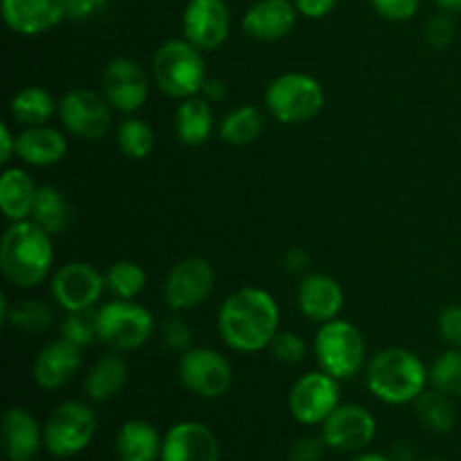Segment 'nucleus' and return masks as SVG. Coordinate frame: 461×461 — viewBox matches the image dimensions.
<instances>
[{
    "label": "nucleus",
    "instance_id": "nucleus-28",
    "mask_svg": "<svg viewBox=\"0 0 461 461\" xmlns=\"http://www.w3.org/2000/svg\"><path fill=\"white\" fill-rule=\"evenodd\" d=\"M32 221L45 230L52 237L66 232L75 221V212H72L70 201L66 194L54 185H41L39 194H36L34 210H32Z\"/></svg>",
    "mask_w": 461,
    "mask_h": 461
},
{
    "label": "nucleus",
    "instance_id": "nucleus-19",
    "mask_svg": "<svg viewBox=\"0 0 461 461\" xmlns=\"http://www.w3.org/2000/svg\"><path fill=\"white\" fill-rule=\"evenodd\" d=\"M81 363H84V349L72 345L66 338H57L39 351L32 372H34L36 385L54 392L66 387L79 374Z\"/></svg>",
    "mask_w": 461,
    "mask_h": 461
},
{
    "label": "nucleus",
    "instance_id": "nucleus-41",
    "mask_svg": "<svg viewBox=\"0 0 461 461\" xmlns=\"http://www.w3.org/2000/svg\"><path fill=\"white\" fill-rule=\"evenodd\" d=\"M439 336L450 349H461V306H446L439 313Z\"/></svg>",
    "mask_w": 461,
    "mask_h": 461
},
{
    "label": "nucleus",
    "instance_id": "nucleus-14",
    "mask_svg": "<svg viewBox=\"0 0 461 461\" xmlns=\"http://www.w3.org/2000/svg\"><path fill=\"white\" fill-rule=\"evenodd\" d=\"M376 419L367 408L340 403L322 423V439L336 453H360L376 437Z\"/></svg>",
    "mask_w": 461,
    "mask_h": 461
},
{
    "label": "nucleus",
    "instance_id": "nucleus-6",
    "mask_svg": "<svg viewBox=\"0 0 461 461\" xmlns=\"http://www.w3.org/2000/svg\"><path fill=\"white\" fill-rule=\"evenodd\" d=\"M313 351L320 369L331 374L338 381H349L356 374H360V369L365 367V358H367L363 333L358 331L356 324L340 318L320 324L313 340Z\"/></svg>",
    "mask_w": 461,
    "mask_h": 461
},
{
    "label": "nucleus",
    "instance_id": "nucleus-20",
    "mask_svg": "<svg viewBox=\"0 0 461 461\" xmlns=\"http://www.w3.org/2000/svg\"><path fill=\"white\" fill-rule=\"evenodd\" d=\"M297 16L300 12L293 0H257L243 14L241 27L250 39L273 43L291 34Z\"/></svg>",
    "mask_w": 461,
    "mask_h": 461
},
{
    "label": "nucleus",
    "instance_id": "nucleus-9",
    "mask_svg": "<svg viewBox=\"0 0 461 461\" xmlns=\"http://www.w3.org/2000/svg\"><path fill=\"white\" fill-rule=\"evenodd\" d=\"M113 106L102 93L90 88H72L59 102V120L63 129L79 140L97 142L111 131Z\"/></svg>",
    "mask_w": 461,
    "mask_h": 461
},
{
    "label": "nucleus",
    "instance_id": "nucleus-8",
    "mask_svg": "<svg viewBox=\"0 0 461 461\" xmlns=\"http://www.w3.org/2000/svg\"><path fill=\"white\" fill-rule=\"evenodd\" d=\"M97 432V417L84 401H66L50 412L43 426V446L59 459L84 453Z\"/></svg>",
    "mask_w": 461,
    "mask_h": 461
},
{
    "label": "nucleus",
    "instance_id": "nucleus-43",
    "mask_svg": "<svg viewBox=\"0 0 461 461\" xmlns=\"http://www.w3.org/2000/svg\"><path fill=\"white\" fill-rule=\"evenodd\" d=\"M111 0H66L68 21H88L108 7Z\"/></svg>",
    "mask_w": 461,
    "mask_h": 461
},
{
    "label": "nucleus",
    "instance_id": "nucleus-11",
    "mask_svg": "<svg viewBox=\"0 0 461 461\" xmlns=\"http://www.w3.org/2000/svg\"><path fill=\"white\" fill-rule=\"evenodd\" d=\"M214 266L203 257H187L169 270L162 286V300L176 313L201 306L214 291Z\"/></svg>",
    "mask_w": 461,
    "mask_h": 461
},
{
    "label": "nucleus",
    "instance_id": "nucleus-22",
    "mask_svg": "<svg viewBox=\"0 0 461 461\" xmlns=\"http://www.w3.org/2000/svg\"><path fill=\"white\" fill-rule=\"evenodd\" d=\"M43 444V428L25 408H9L3 414V446L9 461H32Z\"/></svg>",
    "mask_w": 461,
    "mask_h": 461
},
{
    "label": "nucleus",
    "instance_id": "nucleus-27",
    "mask_svg": "<svg viewBox=\"0 0 461 461\" xmlns=\"http://www.w3.org/2000/svg\"><path fill=\"white\" fill-rule=\"evenodd\" d=\"M160 432L142 419H131L117 430L115 455L120 461H160Z\"/></svg>",
    "mask_w": 461,
    "mask_h": 461
},
{
    "label": "nucleus",
    "instance_id": "nucleus-13",
    "mask_svg": "<svg viewBox=\"0 0 461 461\" xmlns=\"http://www.w3.org/2000/svg\"><path fill=\"white\" fill-rule=\"evenodd\" d=\"M104 291H106V277L88 261H68L50 279L52 300L66 313L95 309Z\"/></svg>",
    "mask_w": 461,
    "mask_h": 461
},
{
    "label": "nucleus",
    "instance_id": "nucleus-38",
    "mask_svg": "<svg viewBox=\"0 0 461 461\" xmlns=\"http://www.w3.org/2000/svg\"><path fill=\"white\" fill-rule=\"evenodd\" d=\"M160 336L165 340V345L169 347L171 351H178V354H185L187 349H192V327L180 318V313H171L162 320L160 324Z\"/></svg>",
    "mask_w": 461,
    "mask_h": 461
},
{
    "label": "nucleus",
    "instance_id": "nucleus-39",
    "mask_svg": "<svg viewBox=\"0 0 461 461\" xmlns=\"http://www.w3.org/2000/svg\"><path fill=\"white\" fill-rule=\"evenodd\" d=\"M455 21L450 14L441 12L437 16L428 18L426 27H423V36H426L428 45H432L435 50H446L455 41Z\"/></svg>",
    "mask_w": 461,
    "mask_h": 461
},
{
    "label": "nucleus",
    "instance_id": "nucleus-17",
    "mask_svg": "<svg viewBox=\"0 0 461 461\" xmlns=\"http://www.w3.org/2000/svg\"><path fill=\"white\" fill-rule=\"evenodd\" d=\"M160 461H221L214 432L198 421H180L162 439Z\"/></svg>",
    "mask_w": 461,
    "mask_h": 461
},
{
    "label": "nucleus",
    "instance_id": "nucleus-24",
    "mask_svg": "<svg viewBox=\"0 0 461 461\" xmlns=\"http://www.w3.org/2000/svg\"><path fill=\"white\" fill-rule=\"evenodd\" d=\"M174 131L176 138L185 147H201L214 133V111L205 97L180 99L178 108L174 113Z\"/></svg>",
    "mask_w": 461,
    "mask_h": 461
},
{
    "label": "nucleus",
    "instance_id": "nucleus-7",
    "mask_svg": "<svg viewBox=\"0 0 461 461\" xmlns=\"http://www.w3.org/2000/svg\"><path fill=\"white\" fill-rule=\"evenodd\" d=\"M156 331V320L149 309L133 300H115L97 309V338L111 351H133L147 345Z\"/></svg>",
    "mask_w": 461,
    "mask_h": 461
},
{
    "label": "nucleus",
    "instance_id": "nucleus-36",
    "mask_svg": "<svg viewBox=\"0 0 461 461\" xmlns=\"http://www.w3.org/2000/svg\"><path fill=\"white\" fill-rule=\"evenodd\" d=\"M61 338L70 340L72 345L90 347L93 342H97V311H70L66 313L61 322Z\"/></svg>",
    "mask_w": 461,
    "mask_h": 461
},
{
    "label": "nucleus",
    "instance_id": "nucleus-46",
    "mask_svg": "<svg viewBox=\"0 0 461 461\" xmlns=\"http://www.w3.org/2000/svg\"><path fill=\"white\" fill-rule=\"evenodd\" d=\"M16 156V135L12 133V126L7 122L0 124V165H7Z\"/></svg>",
    "mask_w": 461,
    "mask_h": 461
},
{
    "label": "nucleus",
    "instance_id": "nucleus-29",
    "mask_svg": "<svg viewBox=\"0 0 461 461\" xmlns=\"http://www.w3.org/2000/svg\"><path fill=\"white\" fill-rule=\"evenodd\" d=\"M54 113H59V102L48 88H41V86H25L14 93L9 102V115L23 129L48 124Z\"/></svg>",
    "mask_w": 461,
    "mask_h": 461
},
{
    "label": "nucleus",
    "instance_id": "nucleus-15",
    "mask_svg": "<svg viewBox=\"0 0 461 461\" xmlns=\"http://www.w3.org/2000/svg\"><path fill=\"white\" fill-rule=\"evenodd\" d=\"M149 75L138 61L117 57L102 72V95L115 111L133 115L149 97Z\"/></svg>",
    "mask_w": 461,
    "mask_h": 461
},
{
    "label": "nucleus",
    "instance_id": "nucleus-44",
    "mask_svg": "<svg viewBox=\"0 0 461 461\" xmlns=\"http://www.w3.org/2000/svg\"><path fill=\"white\" fill-rule=\"evenodd\" d=\"M300 12V16L311 18V21H320V18L329 16L336 9L338 0H293Z\"/></svg>",
    "mask_w": 461,
    "mask_h": 461
},
{
    "label": "nucleus",
    "instance_id": "nucleus-33",
    "mask_svg": "<svg viewBox=\"0 0 461 461\" xmlns=\"http://www.w3.org/2000/svg\"><path fill=\"white\" fill-rule=\"evenodd\" d=\"M115 140L122 156L131 158V160H142V158L151 156L153 147H156V133L142 117L122 120L120 126H117Z\"/></svg>",
    "mask_w": 461,
    "mask_h": 461
},
{
    "label": "nucleus",
    "instance_id": "nucleus-47",
    "mask_svg": "<svg viewBox=\"0 0 461 461\" xmlns=\"http://www.w3.org/2000/svg\"><path fill=\"white\" fill-rule=\"evenodd\" d=\"M201 97H205L210 104L225 102V99H228V84H225L223 79H210V77H207V81L203 84Z\"/></svg>",
    "mask_w": 461,
    "mask_h": 461
},
{
    "label": "nucleus",
    "instance_id": "nucleus-26",
    "mask_svg": "<svg viewBox=\"0 0 461 461\" xmlns=\"http://www.w3.org/2000/svg\"><path fill=\"white\" fill-rule=\"evenodd\" d=\"M126 381H129V365L117 351H113L95 360L93 367L86 372L84 392L93 403H106L124 390Z\"/></svg>",
    "mask_w": 461,
    "mask_h": 461
},
{
    "label": "nucleus",
    "instance_id": "nucleus-5",
    "mask_svg": "<svg viewBox=\"0 0 461 461\" xmlns=\"http://www.w3.org/2000/svg\"><path fill=\"white\" fill-rule=\"evenodd\" d=\"M266 108L282 124H306L322 113L327 104L322 84L306 72H284L264 93Z\"/></svg>",
    "mask_w": 461,
    "mask_h": 461
},
{
    "label": "nucleus",
    "instance_id": "nucleus-51",
    "mask_svg": "<svg viewBox=\"0 0 461 461\" xmlns=\"http://www.w3.org/2000/svg\"><path fill=\"white\" fill-rule=\"evenodd\" d=\"M423 461H446V459H441V457H430V459H423Z\"/></svg>",
    "mask_w": 461,
    "mask_h": 461
},
{
    "label": "nucleus",
    "instance_id": "nucleus-18",
    "mask_svg": "<svg viewBox=\"0 0 461 461\" xmlns=\"http://www.w3.org/2000/svg\"><path fill=\"white\" fill-rule=\"evenodd\" d=\"M3 21L14 34L41 36L66 21V0H0Z\"/></svg>",
    "mask_w": 461,
    "mask_h": 461
},
{
    "label": "nucleus",
    "instance_id": "nucleus-30",
    "mask_svg": "<svg viewBox=\"0 0 461 461\" xmlns=\"http://www.w3.org/2000/svg\"><path fill=\"white\" fill-rule=\"evenodd\" d=\"M266 129V115L252 104L232 108L228 115L221 120L219 135L230 147H248L257 142Z\"/></svg>",
    "mask_w": 461,
    "mask_h": 461
},
{
    "label": "nucleus",
    "instance_id": "nucleus-34",
    "mask_svg": "<svg viewBox=\"0 0 461 461\" xmlns=\"http://www.w3.org/2000/svg\"><path fill=\"white\" fill-rule=\"evenodd\" d=\"M106 277V291L115 300H135L147 288V273L135 261H115L104 273Z\"/></svg>",
    "mask_w": 461,
    "mask_h": 461
},
{
    "label": "nucleus",
    "instance_id": "nucleus-4",
    "mask_svg": "<svg viewBox=\"0 0 461 461\" xmlns=\"http://www.w3.org/2000/svg\"><path fill=\"white\" fill-rule=\"evenodd\" d=\"M153 84L160 93L171 99H187L201 95L207 81V68L203 50L189 43L187 39L165 41L156 50L151 61Z\"/></svg>",
    "mask_w": 461,
    "mask_h": 461
},
{
    "label": "nucleus",
    "instance_id": "nucleus-32",
    "mask_svg": "<svg viewBox=\"0 0 461 461\" xmlns=\"http://www.w3.org/2000/svg\"><path fill=\"white\" fill-rule=\"evenodd\" d=\"M414 410H417V417L428 430L439 432L446 435L455 428L457 423V410H455L453 396L444 394L439 390H426L417 401H414Z\"/></svg>",
    "mask_w": 461,
    "mask_h": 461
},
{
    "label": "nucleus",
    "instance_id": "nucleus-23",
    "mask_svg": "<svg viewBox=\"0 0 461 461\" xmlns=\"http://www.w3.org/2000/svg\"><path fill=\"white\" fill-rule=\"evenodd\" d=\"M68 140L59 129L50 124L25 126L16 135V156L25 165L52 167L66 158Z\"/></svg>",
    "mask_w": 461,
    "mask_h": 461
},
{
    "label": "nucleus",
    "instance_id": "nucleus-1",
    "mask_svg": "<svg viewBox=\"0 0 461 461\" xmlns=\"http://www.w3.org/2000/svg\"><path fill=\"white\" fill-rule=\"evenodd\" d=\"M219 333L225 345L239 354L268 349L279 331V306L264 288H239L219 309Z\"/></svg>",
    "mask_w": 461,
    "mask_h": 461
},
{
    "label": "nucleus",
    "instance_id": "nucleus-42",
    "mask_svg": "<svg viewBox=\"0 0 461 461\" xmlns=\"http://www.w3.org/2000/svg\"><path fill=\"white\" fill-rule=\"evenodd\" d=\"M324 450H327V444H324L322 435L300 437L288 450V461H322Z\"/></svg>",
    "mask_w": 461,
    "mask_h": 461
},
{
    "label": "nucleus",
    "instance_id": "nucleus-16",
    "mask_svg": "<svg viewBox=\"0 0 461 461\" xmlns=\"http://www.w3.org/2000/svg\"><path fill=\"white\" fill-rule=\"evenodd\" d=\"M232 18L225 0H189L183 12V34L203 52L221 48L228 41Z\"/></svg>",
    "mask_w": 461,
    "mask_h": 461
},
{
    "label": "nucleus",
    "instance_id": "nucleus-12",
    "mask_svg": "<svg viewBox=\"0 0 461 461\" xmlns=\"http://www.w3.org/2000/svg\"><path fill=\"white\" fill-rule=\"evenodd\" d=\"M338 405H340L338 378L322 369L297 378L288 392V410L302 426H322Z\"/></svg>",
    "mask_w": 461,
    "mask_h": 461
},
{
    "label": "nucleus",
    "instance_id": "nucleus-31",
    "mask_svg": "<svg viewBox=\"0 0 461 461\" xmlns=\"http://www.w3.org/2000/svg\"><path fill=\"white\" fill-rule=\"evenodd\" d=\"M3 322L18 331L41 333L48 331L54 324V311L48 302L36 300V297H23L9 304L3 297Z\"/></svg>",
    "mask_w": 461,
    "mask_h": 461
},
{
    "label": "nucleus",
    "instance_id": "nucleus-10",
    "mask_svg": "<svg viewBox=\"0 0 461 461\" xmlns=\"http://www.w3.org/2000/svg\"><path fill=\"white\" fill-rule=\"evenodd\" d=\"M178 378L185 390L201 399H219L232 387L234 372L225 356L210 347H192L180 356Z\"/></svg>",
    "mask_w": 461,
    "mask_h": 461
},
{
    "label": "nucleus",
    "instance_id": "nucleus-45",
    "mask_svg": "<svg viewBox=\"0 0 461 461\" xmlns=\"http://www.w3.org/2000/svg\"><path fill=\"white\" fill-rule=\"evenodd\" d=\"M282 264H284V270H286V273L302 275V277H304L306 270H309V266H311V255L304 250V248H291V250L284 255Z\"/></svg>",
    "mask_w": 461,
    "mask_h": 461
},
{
    "label": "nucleus",
    "instance_id": "nucleus-37",
    "mask_svg": "<svg viewBox=\"0 0 461 461\" xmlns=\"http://www.w3.org/2000/svg\"><path fill=\"white\" fill-rule=\"evenodd\" d=\"M270 354L282 365H297L306 356V342L295 331H277L275 340L270 342Z\"/></svg>",
    "mask_w": 461,
    "mask_h": 461
},
{
    "label": "nucleus",
    "instance_id": "nucleus-21",
    "mask_svg": "<svg viewBox=\"0 0 461 461\" xmlns=\"http://www.w3.org/2000/svg\"><path fill=\"white\" fill-rule=\"evenodd\" d=\"M297 309L311 322H331L345 309V291L329 275H304L297 286Z\"/></svg>",
    "mask_w": 461,
    "mask_h": 461
},
{
    "label": "nucleus",
    "instance_id": "nucleus-50",
    "mask_svg": "<svg viewBox=\"0 0 461 461\" xmlns=\"http://www.w3.org/2000/svg\"><path fill=\"white\" fill-rule=\"evenodd\" d=\"M351 461H392V457H387V455H381V453H363Z\"/></svg>",
    "mask_w": 461,
    "mask_h": 461
},
{
    "label": "nucleus",
    "instance_id": "nucleus-2",
    "mask_svg": "<svg viewBox=\"0 0 461 461\" xmlns=\"http://www.w3.org/2000/svg\"><path fill=\"white\" fill-rule=\"evenodd\" d=\"M54 266L52 234L34 221H14L0 241V270L12 286L36 288L50 277Z\"/></svg>",
    "mask_w": 461,
    "mask_h": 461
},
{
    "label": "nucleus",
    "instance_id": "nucleus-25",
    "mask_svg": "<svg viewBox=\"0 0 461 461\" xmlns=\"http://www.w3.org/2000/svg\"><path fill=\"white\" fill-rule=\"evenodd\" d=\"M36 187L34 178L21 167H7L0 176V210L9 223L14 221H27L34 210Z\"/></svg>",
    "mask_w": 461,
    "mask_h": 461
},
{
    "label": "nucleus",
    "instance_id": "nucleus-48",
    "mask_svg": "<svg viewBox=\"0 0 461 461\" xmlns=\"http://www.w3.org/2000/svg\"><path fill=\"white\" fill-rule=\"evenodd\" d=\"M414 455L417 453L410 448V444H403V441L394 444V448H392V461H412Z\"/></svg>",
    "mask_w": 461,
    "mask_h": 461
},
{
    "label": "nucleus",
    "instance_id": "nucleus-40",
    "mask_svg": "<svg viewBox=\"0 0 461 461\" xmlns=\"http://www.w3.org/2000/svg\"><path fill=\"white\" fill-rule=\"evenodd\" d=\"M374 12L390 23H405L419 12L421 0H369Z\"/></svg>",
    "mask_w": 461,
    "mask_h": 461
},
{
    "label": "nucleus",
    "instance_id": "nucleus-49",
    "mask_svg": "<svg viewBox=\"0 0 461 461\" xmlns=\"http://www.w3.org/2000/svg\"><path fill=\"white\" fill-rule=\"evenodd\" d=\"M437 7L446 14H461V0H435Z\"/></svg>",
    "mask_w": 461,
    "mask_h": 461
},
{
    "label": "nucleus",
    "instance_id": "nucleus-3",
    "mask_svg": "<svg viewBox=\"0 0 461 461\" xmlns=\"http://www.w3.org/2000/svg\"><path fill=\"white\" fill-rule=\"evenodd\" d=\"M430 383V369L417 354L401 347H387L365 365V385L387 405L414 403Z\"/></svg>",
    "mask_w": 461,
    "mask_h": 461
},
{
    "label": "nucleus",
    "instance_id": "nucleus-35",
    "mask_svg": "<svg viewBox=\"0 0 461 461\" xmlns=\"http://www.w3.org/2000/svg\"><path fill=\"white\" fill-rule=\"evenodd\" d=\"M430 385L444 394L461 396V349H448L432 363Z\"/></svg>",
    "mask_w": 461,
    "mask_h": 461
}]
</instances>
